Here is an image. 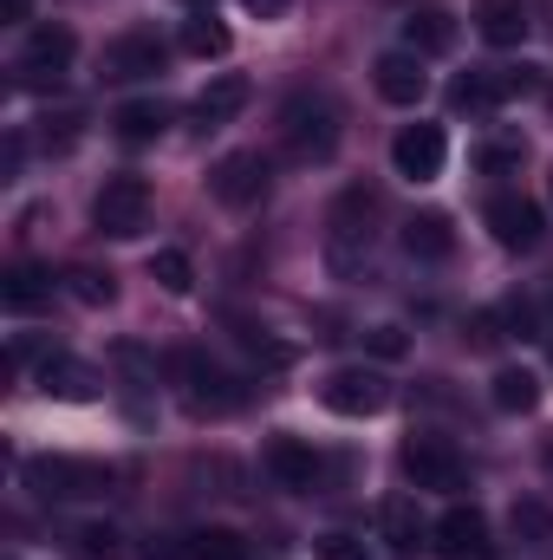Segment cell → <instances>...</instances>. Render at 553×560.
<instances>
[{"label":"cell","mask_w":553,"mask_h":560,"mask_svg":"<svg viewBox=\"0 0 553 560\" xmlns=\"http://www.w3.org/2000/svg\"><path fill=\"white\" fill-rule=\"evenodd\" d=\"M313 548H319V560H365V541H352V535H319Z\"/></svg>","instance_id":"cell-36"},{"label":"cell","mask_w":553,"mask_h":560,"mask_svg":"<svg viewBox=\"0 0 553 560\" xmlns=\"http://www.w3.org/2000/svg\"><path fill=\"white\" fill-rule=\"evenodd\" d=\"M150 280H156L163 293H189V287H196V268H189L183 248H163V255L150 261Z\"/></svg>","instance_id":"cell-30"},{"label":"cell","mask_w":553,"mask_h":560,"mask_svg":"<svg viewBox=\"0 0 553 560\" xmlns=\"http://www.w3.org/2000/svg\"><path fill=\"white\" fill-rule=\"evenodd\" d=\"M268 469H274L280 489H293V495H313V489H319V456H313L299 436H274V443H268Z\"/></svg>","instance_id":"cell-16"},{"label":"cell","mask_w":553,"mask_h":560,"mask_svg":"<svg viewBox=\"0 0 553 560\" xmlns=\"http://www.w3.org/2000/svg\"><path fill=\"white\" fill-rule=\"evenodd\" d=\"M143 222H150V183H143V176H111V183L92 196V229H98V235L131 242Z\"/></svg>","instance_id":"cell-4"},{"label":"cell","mask_w":553,"mask_h":560,"mask_svg":"<svg viewBox=\"0 0 553 560\" xmlns=\"http://www.w3.org/2000/svg\"><path fill=\"white\" fill-rule=\"evenodd\" d=\"M436 535V555L443 560H495V541H489V515L482 509H443V522L430 528Z\"/></svg>","instance_id":"cell-9"},{"label":"cell","mask_w":553,"mask_h":560,"mask_svg":"<svg viewBox=\"0 0 553 560\" xmlns=\"http://www.w3.org/2000/svg\"><path fill=\"white\" fill-rule=\"evenodd\" d=\"M365 261H372V196L345 189L332 202V222H326V268L339 280H352L365 275Z\"/></svg>","instance_id":"cell-2"},{"label":"cell","mask_w":553,"mask_h":560,"mask_svg":"<svg viewBox=\"0 0 553 560\" xmlns=\"http://www.w3.org/2000/svg\"><path fill=\"white\" fill-rule=\"evenodd\" d=\"M372 85H378V98H385V105H423V92H430V79H423V59H416V52H385V59L372 66Z\"/></svg>","instance_id":"cell-14"},{"label":"cell","mask_w":553,"mask_h":560,"mask_svg":"<svg viewBox=\"0 0 553 560\" xmlns=\"http://www.w3.org/2000/svg\"><path fill=\"white\" fill-rule=\"evenodd\" d=\"M183 548H189V560H248V541L228 528H196V535H183Z\"/></svg>","instance_id":"cell-29"},{"label":"cell","mask_w":553,"mask_h":560,"mask_svg":"<svg viewBox=\"0 0 553 560\" xmlns=\"http://www.w3.org/2000/svg\"><path fill=\"white\" fill-rule=\"evenodd\" d=\"M176 372H183V398H189V411H196V418H222V411H235V405H242V385H235L215 359L183 352V359H176Z\"/></svg>","instance_id":"cell-5"},{"label":"cell","mask_w":553,"mask_h":560,"mask_svg":"<svg viewBox=\"0 0 553 560\" xmlns=\"http://www.w3.org/2000/svg\"><path fill=\"white\" fill-rule=\"evenodd\" d=\"M0 300H7V313H39V306L52 300V275H39V268H13V275L0 280Z\"/></svg>","instance_id":"cell-23"},{"label":"cell","mask_w":553,"mask_h":560,"mask_svg":"<svg viewBox=\"0 0 553 560\" xmlns=\"http://www.w3.org/2000/svg\"><path fill=\"white\" fill-rule=\"evenodd\" d=\"M183 52H189V59H222V52H228V26L202 7L196 20H183Z\"/></svg>","instance_id":"cell-27"},{"label":"cell","mask_w":553,"mask_h":560,"mask_svg":"<svg viewBox=\"0 0 553 560\" xmlns=\"http://www.w3.org/2000/svg\"><path fill=\"white\" fill-rule=\"evenodd\" d=\"M449 46H456V20H449L443 7H416L411 20H404V52L436 59V52H449Z\"/></svg>","instance_id":"cell-19"},{"label":"cell","mask_w":553,"mask_h":560,"mask_svg":"<svg viewBox=\"0 0 553 560\" xmlns=\"http://www.w3.org/2000/svg\"><path fill=\"white\" fill-rule=\"evenodd\" d=\"M183 7H196V13H202V7H215V0H183Z\"/></svg>","instance_id":"cell-41"},{"label":"cell","mask_w":553,"mask_h":560,"mask_svg":"<svg viewBox=\"0 0 553 560\" xmlns=\"http://www.w3.org/2000/svg\"><path fill=\"white\" fill-rule=\"evenodd\" d=\"M125 555V541H118V528H105V522H79L72 535H66V560H118Z\"/></svg>","instance_id":"cell-26"},{"label":"cell","mask_w":553,"mask_h":560,"mask_svg":"<svg viewBox=\"0 0 553 560\" xmlns=\"http://www.w3.org/2000/svg\"><path fill=\"white\" fill-rule=\"evenodd\" d=\"M548 476H553V443H548Z\"/></svg>","instance_id":"cell-42"},{"label":"cell","mask_w":553,"mask_h":560,"mask_svg":"<svg viewBox=\"0 0 553 560\" xmlns=\"http://www.w3.org/2000/svg\"><path fill=\"white\" fill-rule=\"evenodd\" d=\"M163 59H169V46L150 33V26H131V33H118L111 46H105V79H156L163 72Z\"/></svg>","instance_id":"cell-11"},{"label":"cell","mask_w":553,"mask_h":560,"mask_svg":"<svg viewBox=\"0 0 553 560\" xmlns=\"http://www.w3.org/2000/svg\"><path fill=\"white\" fill-rule=\"evenodd\" d=\"M280 143H286L293 163H332V150H339V112L326 98H313V92H293L280 105Z\"/></svg>","instance_id":"cell-1"},{"label":"cell","mask_w":553,"mask_h":560,"mask_svg":"<svg viewBox=\"0 0 553 560\" xmlns=\"http://www.w3.org/2000/svg\"><path fill=\"white\" fill-rule=\"evenodd\" d=\"M79 125H85L79 112H59V118H46L39 138H46V150H72V143H79Z\"/></svg>","instance_id":"cell-34"},{"label":"cell","mask_w":553,"mask_h":560,"mask_svg":"<svg viewBox=\"0 0 553 560\" xmlns=\"http://www.w3.org/2000/svg\"><path fill=\"white\" fill-rule=\"evenodd\" d=\"M489 398H495V411H508V418H528V411L541 405V378H534L528 365H502V372L489 378Z\"/></svg>","instance_id":"cell-22"},{"label":"cell","mask_w":553,"mask_h":560,"mask_svg":"<svg viewBox=\"0 0 553 560\" xmlns=\"http://www.w3.org/2000/svg\"><path fill=\"white\" fill-rule=\"evenodd\" d=\"M111 125H118V138H125V143H156V138H163V125H169V112H163L156 98H131Z\"/></svg>","instance_id":"cell-24"},{"label":"cell","mask_w":553,"mask_h":560,"mask_svg":"<svg viewBox=\"0 0 553 560\" xmlns=\"http://www.w3.org/2000/svg\"><path fill=\"white\" fill-rule=\"evenodd\" d=\"M79 59V39L72 26H33L26 33V52H20V85H59Z\"/></svg>","instance_id":"cell-6"},{"label":"cell","mask_w":553,"mask_h":560,"mask_svg":"<svg viewBox=\"0 0 553 560\" xmlns=\"http://www.w3.org/2000/svg\"><path fill=\"white\" fill-rule=\"evenodd\" d=\"M462 339H469V346H502V339H508V332H502V319H495V313H475V319H469V332H462Z\"/></svg>","instance_id":"cell-37"},{"label":"cell","mask_w":553,"mask_h":560,"mask_svg":"<svg viewBox=\"0 0 553 560\" xmlns=\"http://www.w3.org/2000/svg\"><path fill=\"white\" fill-rule=\"evenodd\" d=\"M365 346H372L378 359H404V352H411V339H404V326H372V332H365Z\"/></svg>","instance_id":"cell-35"},{"label":"cell","mask_w":553,"mask_h":560,"mask_svg":"<svg viewBox=\"0 0 553 560\" xmlns=\"http://www.w3.org/2000/svg\"><path fill=\"white\" fill-rule=\"evenodd\" d=\"M242 105H248V79H242V72H222V79H209V85H202V98H196V118L215 131V125L242 118Z\"/></svg>","instance_id":"cell-21"},{"label":"cell","mask_w":553,"mask_h":560,"mask_svg":"<svg viewBox=\"0 0 553 560\" xmlns=\"http://www.w3.org/2000/svg\"><path fill=\"white\" fill-rule=\"evenodd\" d=\"M72 300H85V306H105V300H111V293H118V287H111V275H92V268H72Z\"/></svg>","instance_id":"cell-32"},{"label":"cell","mask_w":553,"mask_h":560,"mask_svg":"<svg viewBox=\"0 0 553 560\" xmlns=\"http://www.w3.org/2000/svg\"><path fill=\"white\" fill-rule=\"evenodd\" d=\"M33 13V0H0V20H26Z\"/></svg>","instance_id":"cell-40"},{"label":"cell","mask_w":553,"mask_h":560,"mask_svg":"<svg viewBox=\"0 0 553 560\" xmlns=\"http://www.w3.org/2000/svg\"><path fill=\"white\" fill-rule=\"evenodd\" d=\"M143 560H189V548H183V541H150Z\"/></svg>","instance_id":"cell-38"},{"label":"cell","mask_w":553,"mask_h":560,"mask_svg":"<svg viewBox=\"0 0 553 560\" xmlns=\"http://www.w3.org/2000/svg\"><path fill=\"white\" fill-rule=\"evenodd\" d=\"M528 26H534V20H528L521 0H482V7H475V33H482L489 46H521Z\"/></svg>","instance_id":"cell-20"},{"label":"cell","mask_w":553,"mask_h":560,"mask_svg":"<svg viewBox=\"0 0 553 560\" xmlns=\"http://www.w3.org/2000/svg\"><path fill=\"white\" fill-rule=\"evenodd\" d=\"M508 92H502V72H462L456 85H449V105L456 112H495Z\"/></svg>","instance_id":"cell-25"},{"label":"cell","mask_w":553,"mask_h":560,"mask_svg":"<svg viewBox=\"0 0 553 560\" xmlns=\"http://www.w3.org/2000/svg\"><path fill=\"white\" fill-rule=\"evenodd\" d=\"M548 79H541V66H502V92L508 98H534Z\"/></svg>","instance_id":"cell-33"},{"label":"cell","mask_w":553,"mask_h":560,"mask_svg":"<svg viewBox=\"0 0 553 560\" xmlns=\"http://www.w3.org/2000/svg\"><path fill=\"white\" fill-rule=\"evenodd\" d=\"M548 189H553V176H548Z\"/></svg>","instance_id":"cell-43"},{"label":"cell","mask_w":553,"mask_h":560,"mask_svg":"<svg viewBox=\"0 0 553 560\" xmlns=\"http://www.w3.org/2000/svg\"><path fill=\"white\" fill-rule=\"evenodd\" d=\"M508 522H515V535H521V541H553V515L541 509V502H515V515H508Z\"/></svg>","instance_id":"cell-31"},{"label":"cell","mask_w":553,"mask_h":560,"mask_svg":"<svg viewBox=\"0 0 553 560\" xmlns=\"http://www.w3.org/2000/svg\"><path fill=\"white\" fill-rule=\"evenodd\" d=\"M482 222H489V235L502 242V248H515V255H528V248H541V209L528 202V196H495L489 209H482Z\"/></svg>","instance_id":"cell-13"},{"label":"cell","mask_w":553,"mask_h":560,"mask_svg":"<svg viewBox=\"0 0 553 560\" xmlns=\"http://www.w3.org/2000/svg\"><path fill=\"white\" fill-rule=\"evenodd\" d=\"M209 189H215V202H228V209H255V202L268 196V163H261V150H228V156L209 170Z\"/></svg>","instance_id":"cell-8"},{"label":"cell","mask_w":553,"mask_h":560,"mask_svg":"<svg viewBox=\"0 0 553 560\" xmlns=\"http://www.w3.org/2000/svg\"><path fill=\"white\" fill-rule=\"evenodd\" d=\"M242 7H248V13H255V20H280V13H286V7H293V0H242Z\"/></svg>","instance_id":"cell-39"},{"label":"cell","mask_w":553,"mask_h":560,"mask_svg":"<svg viewBox=\"0 0 553 560\" xmlns=\"http://www.w3.org/2000/svg\"><path fill=\"white\" fill-rule=\"evenodd\" d=\"M404 255L411 261H449L456 255V229H449L443 209H416L411 222H404Z\"/></svg>","instance_id":"cell-17"},{"label":"cell","mask_w":553,"mask_h":560,"mask_svg":"<svg viewBox=\"0 0 553 560\" xmlns=\"http://www.w3.org/2000/svg\"><path fill=\"white\" fill-rule=\"evenodd\" d=\"M378 535H385L391 555H404V560L423 548V515H416L411 495H385V502H378Z\"/></svg>","instance_id":"cell-18"},{"label":"cell","mask_w":553,"mask_h":560,"mask_svg":"<svg viewBox=\"0 0 553 560\" xmlns=\"http://www.w3.org/2000/svg\"><path fill=\"white\" fill-rule=\"evenodd\" d=\"M404 476H411L416 489L449 495V489H462V456H456L443 436H411V443H404Z\"/></svg>","instance_id":"cell-10"},{"label":"cell","mask_w":553,"mask_h":560,"mask_svg":"<svg viewBox=\"0 0 553 560\" xmlns=\"http://www.w3.org/2000/svg\"><path fill=\"white\" fill-rule=\"evenodd\" d=\"M521 163H528V143L521 138H482L475 143V170L482 176H515Z\"/></svg>","instance_id":"cell-28"},{"label":"cell","mask_w":553,"mask_h":560,"mask_svg":"<svg viewBox=\"0 0 553 560\" xmlns=\"http://www.w3.org/2000/svg\"><path fill=\"white\" fill-rule=\"evenodd\" d=\"M39 392L59 398V405H92V398H98V372L79 365V359H66V352H52V359L39 365Z\"/></svg>","instance_id":"cell-15"},{"label":"cell","mask_w":553,"mask_h":560,"mask_svg":"<svg viewBox=\"0 0 553 560\" xmlns=\"http://www.w3.org/2000/svg\"><path fill=\"white\" fill-rule=\"evenodd\" d=\"M319 405L339 411V418H378V411L391 405V392H385L378 372H365V365H339V372L319 385Z\"/></svg>","instance_id":"cell-7"},{"label":"cell","mask_w":553,"mask_h":560,"mask_svg":"<svg viewBox=\"0 0 553 560\" xmlns=\"http://www.w3.org/2000/svg\"><path fill=\"white\" fill-rule=\"evenodd\" d=\"M26 482L46 502H85V495H105L111 489V469L105 463H85V456H33L26 463Z\"/></svg>","instance_id":"cell-3"},{"label":"cell","mask_w":553,"mask_h":560,"mask_svg":"<svg viewBox=\"0 0 553 560\" xmlns=\"http://www.w3.org/2000/svg\"><path fill=\"white\" fill-rule=\"evenodd\" d=\"M391 163H398V176H411V183L443 176V163H449V138H443V125H404L398 143H391Z\"/></svg>","instance_id":"cell-12"}]
</instances>
